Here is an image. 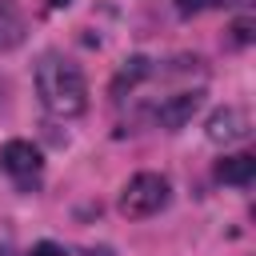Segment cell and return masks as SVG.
Masks as SVG:
<instances>
[{
  "label": "cell",
  "instance_id": "cell-1",
  "mask_svg": "<svg viewBox=\"0 0 256 256\" xmlns=\"http://www.w3.org/2000/svg\"><path fill=\"white\" fill-rule=\"evenodd\" d=\"M36 96L52 116H80L88 108V84L76 64L48 52L36 60Z\"/></svg>",
  "mask_w": 256,
  "mask_h": 256
},
{
  "label": "cell",
  "instance_id": "cell-2",
  "mask_svg": "<svg viewBox=\"0 0 256 256\" xmlns=\"http://www.w3.org/2000/svg\"><path fill=\"white\" fill-rule=\"evenodd\" d=\"M168 204V180L160 172H136L124 192H120V212L128 220H144V216H156L160 208Z\"/></svg>",
  "mask_w": 256,
  "mask_h": 256
},
{
  "label": "cell",
  "instance_id": "cell-3",
  "mask_svg": "<svg viewBox=\"0 0 256 256\" xmlns=\"http://www.w3.org/2000/svg\"><path fill=\"white\" fill-rule=\"evenodd\" d=\"M0 168L28 188V180L36 184V172H40V148L28 144V140H8L0 148Z\"/></svg>",
  "mask_w": 256,
  "mask_h": 256
},
{
  "label": "cell",
  "instance_id": "cell-4",
  "mask_svg": "<svg viewBox=\"0 0 256 256\" xmlns=\"http://www.w3.org/2000/svg\"><path fill=\"white\" fill-rule=\"evenodd\" d=\"M208 140L212 144H236V140H244L248 136V116H244V108H232V104H224V108H216L212 116H208Z\"/></svg>",
  "mask_w": 256,
  "mask_h": 256
},
{
  "label": "cell",
  "instance_id": "cell-5",
  "mask_svg": "<svg viewBox=\"0 0 256 256\" xmlns=\"http://www.w3.org/2000/svg\"><path fill=\"white\" fill-rule=\"evenodd\" d=\"M200 104H204V92H176V96H168V100L160 104L156 120H160V128L176 132V128H184V124L200 112Z\"/></svg>",
  "mask_w": 256,
  "mask_h": 256
},
{
  "label": "cell",
  "instance_id": "cell-6",
  "mask_svg": "<svg viewBox=\"0 0 256 256\" xmlns=\"http://www.w3.org/2000/svg\"><path fill=\"white\" fill-rule=\"evenodd\" d=\"M216 176H220L224 184H252V180H256V156H248V152L224 156V160L216 164Z\"/></svg>",
  "mask_w": 256,
  "mask_h": 256
},
{
  "label": "cell",
  "instance_id": "cell-7",
  "mask_svg": "<svg viewBox=\"0 0 256 256\" xmlns=\"http://www.w3.org/2000/svg\"><path fill=\"white\" fill-rule=\"evenodd\" d=\"M152 72V64H148V56H128L124 60V68L116 72V80H112V96H120L124 88H132V84H140L144 76Z\"/></svg>",
  "mask_w": 256,
  "mask_h": 256
},
{
  "label": "cell",
  "instance_id": "cell-8",
  "mask_svg": "<svg viewBox=\"0 0 256 256\" xmlns=\"http://www.w3.org/2000/svg\"><path fill=\"white\" fill-rule=\"evenodd\" d=\"M20 36H24V20H20L8 4H0V48L20 44Z\"/></svg>",
  "mask_w": 256,
  "mask_h": 256
},
{
  "label": "cell",
  "instance_id": "cell-9",
  "mask_svg": "<svg viewBox=\"0 0 256 256\" xmlns=\"http://www.w3.org/2000/svg\"><path fill=\"white\" fill-rule=\"evenodd\" d=\"M228 32H232V44H240V48H244V44H252V40H256V20H252V16H236Z\"/></svg>",
  "mask_w": 256,
  "mask_h": 256
},
{
  "label": "cell",
  "instance_id": "cell-10",
  "mask_svg": "<svg viewBox=\"0 0 256 256\" xmlns=\"http://www.w3.org/2000/svg\"><path fill=\"white\" fill-rule=\"evenodd\" d=\"M28 256H64V252H60V244L40 240V244H32V252H28Z\"/></svg>",
  "mask_w": 256,
  "mask_h": 256
},
{
  "label": "cell",
  "instance_id": "cell-11",
  "mask_svg": "<svg viewBox=\"0 0 256 256\" xmlns=\"http://www.w3.org/2000/svg\"><path fill=\"white\" fill-rule=\"evenodd\" d=\"M172 4H176V12H180V16H192V12H200V8H204V0H172Z\"/></svg>",
  "mask_w": 256,
  "mask_h": 256
},
{
  "label": "cell",
  "instance_id": "cell-12",
  "mask_svg": "<svg viewBox=\"0 0 256 256\" xmlns=\"http://www.w3.org/2000/svg\"><path fill=\"white\" fill-rule=\"evenodd\" d=\"M76 256H112V248H80Z\"/></svg>",
  "mask_w": 256,
  "mask_h": 256
},
{
  "label": "cell",
  "instance_id": "cell-13",
  "mask_svg": "<svg viewBox=\"0 0 256 256\" xmlns=\"http://www.w3.org/2000/svg\"><path fill=\"white\" fill-rule=\"evenodd\" d=\"M220 8H244V4H252V0H216Z\"/></svg>",
  "mask_w": 256,
  "mask_h": 256
},
{
  "label": "cell",
  "instance_id": "cell-14",
  "mask_svg": "<svg viewBox=\"0 0 256 256\" xmlns=\"http://www.w3.org/2000/svg\"><path fill=\"white\" fill-rule=\"evenodd\" d=\"M72 0H48V8H68Z\"/></svg>",
  "mask_w": 256,
  "mask_h": 256
},
{
  "label": "cell",
  "instance_id": "cell-15",
  "mask_svg": "<svg viewBox=\"0 0 256 256\" xmlns=\"http://www.w3.org/2000/svg\"><path fill=\"white\" fill-rule=\"evenodd\" d=\"M0 256H12V252H8V248H4V252H0Z\"/></svg>",
  "mask_w": 256,
  "mask_h": 256
}]
</instances>
